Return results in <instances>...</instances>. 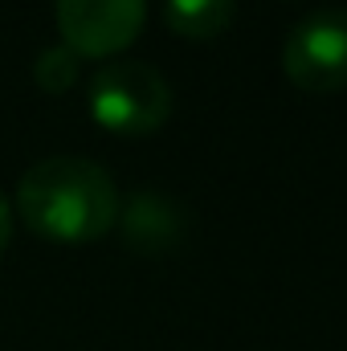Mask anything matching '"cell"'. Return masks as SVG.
<instances>
[{
	"mask_svg": "<svg viewBox=\"0 0 347 351\" xmlns=\"http://www.w3.org/2000/svg\"><path fill=\"white\" fill-rule=\"evenodd\" d=\"M119 188L110 172L82 156H49L16 184V217L53 245H90L119 221Z\"/></svg>",
	"mask_w": 347,
	"mask_h": 351,
	"instance_id": "cell-1",
	"label": "cell"
},
{
	"mask_svg": "<svg viewBox=\"0 0 347 351\" xmlns=\"http://www.w3.org/2000/svg\"><path fill=\"white\" fill-rule=\"evenodd\" d=\"M119 221H123L127 245H135V250H168L172 241H180V229H184L176 204L156 192L131 196V204L119 208Z\"/></svg>",
	"mask_w": 347,
	"mask_h": 351,
	"instance_id": "cell-5",
	"label": "cell"
},
{
	"mask_svg": "<svg viewBox=\"0 0 347 351\" xmlns=\"http://www.w3.org/2000/svg\"><path fill=\"white\" fill-rule=\"evenodd\" d=\"M33 78L45 94H66L82 78V58L70 53L66 45H45L37 53V62H33Z\"/></svg>",
	"mask_w": 347,
	"mask_h": 351,
	"instance_id": "cell-7",
	"label": "cell"
},
{
	"mask_svg": "<svg viewBox=\"0 0 347 351\" xmlns=\"http://www.w3.org/2000/svg\"><path fill=\"white\" fill-rule=\"evenodd\" d=\"M58 33L82 62H102L123 53L147 21V0H58Z\"/></svg>",
	"mask_w": 347,
	"mask_h": 351,
	"instance_id": "cell-4",
	"label": "cell"
},
{
	"mask_svg": "<svg viewBox=\"0 0 347 351\" xmlns=\"http://www.w3.org/2000/svg\"><path fill=\"white\" fill-rule=\"evenodd\" d=\"M86 106L110 135H152L172 114V86L147 62H110L90 78Z\"/></svg>",
	"mask_w": 347,
	"mask_h": 351,
	"instance_id": "cell-2",
	"label": "cell"
},
{
	"mask_svg": "<svg viewBox=\"0 0 347 351\" xmlns=\"http://www.w3.org/2000/svg\"><path fill=\"white\" fill-rule=\"evenodd\" d=\"M237 0H164V21L176 37L208 41L229 29Z\"/></svg>",
	"mask_w": 347,
	"mask_h": 351,
	"instance_id": "cell-6",
	"label": "cell"
},
{
	"mask_svg": "<svg viewBox=\"0 0 347 351\" xmlns=\"http://www.w3.org/2000/svg\"><path fill=\"white\" fill-rule=\"evenodd\" d=\"M8 237H12V200L0 192V254L8 250Z\"/></svg>",
	"mask_w": 347,
	"mask_h": 351,
	"instance_id": "cell-8",
	"label": "cell"
},
{
	"mask_svg": "<svg viewBox=\"0 0 347 351\" xmlns=\"http://www.w3.org/2000/svg\"><path fill=\"white\" fill-rule=\"evenodd\" d=\"M282 70L294 86L327 94L347 86V8H315L286 33Z\"/></svg>",
	"mask_w": 347,
	"mask_h": 351,
	"instance_id": "cell-3",
	"label": "cell"
}]
</instances>
